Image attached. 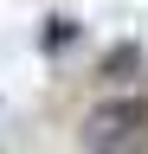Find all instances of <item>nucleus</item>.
I'll use <instances>...</instances> for the list:
<instances>
[{
	"instance_id": "nucleus-1",
	"label": "nucleus",
	"mask_w": 148,
	"mask_h": 154,
	"mask_svg": "<svg viewBox=\"0 0 148 154\" xmlns=\"http://www.w3.org/2000/svg\"><path fill=\"white\" fill-rule=\"evenodd\" d=\"M84 154H148V90H116L84 109L77 122Z\"/></svg>"
},
{
	"instance_id": "nucleus-2",
	"label": "nucleus",
	"mask_w": 148,
	"mask_h": 154,
	"mask_svg": "<svg viewBox=\"0 0 148 154\" xmlns=\"http://www.w3.org/2000/svg\"><path fill=\"white\" fill-rule=\"evenodd\" d=\"M135 71H142V45H135V38H116V45L97 58V84H109V90H122Z\"/></svg>"
},
{
	"instance_id": "nucleus-3",
	"label": "nucleus",
	"mask_w": 148,
	"mask_h": 154,
	"mask_svg": "<svg viewBox=\"0 0 148 154\" xmlns=\"http://www.w3.org/2000/svg\"><path fill=\"white\" fill-rule=\"evenodd\" d=\"M71 38H77V19H65V13H52V19H45V32H39V45H45V51H65Z\"/></svg>"
}]
</instances>
